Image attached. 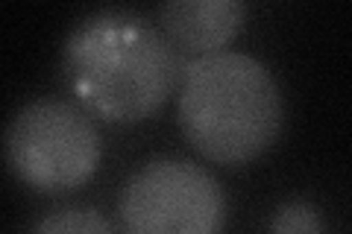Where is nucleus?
<instances>
[{
  "label": "nucleus",
  "mask_w": 352,
  "mask_h": 234,
  "mask_svg": "<svg viewBox=\"0 0 352 234\" xmlns=\"http://www.w3.org/2000/svg\"><path fill=\"white\" fill-rule=\"evenodd\" d=\"M179 50L162 27L126 9L82 18L62 47V80L74 103L106 124L153 117L182 80Z\"/></svg>",
  "instance_id": "nucleus-1"
},
{
  "label": "nucleus",
  "mask_w": 352,
  "mask_h": 234,
  "mask_svg": "<svg viewBox=\"0 0 352 234\" xmlns=\"http://www.w3.org/2000/svg\"><path fill=\"white\" fill-rule=\"evenodd\" d=\"M176 120L197 155L241 167L276 143L285 103L276 80L244 53L197 56L182 68Z\"/></svg>",
  "instance_id": "nucleus-2"
},
{
  "label": "nucleus",
  "mask_w": 352,
  "mask_h": 234,
  "mask_svg": "<svg viewBox=\"0 0 352 234\" xmlns=\"http://www.w3.org/2000/svg\"><path fill=\"white\" fill-rule=\"evenodd\" d=\"M6 167L36 194H68L97 173L103 141L91 115L62 100H32L9 120Z\"/></svg>",
  "instance_id": "nucleus-3"
},
{
  "label": "nucleus",
  "mask_w": 352,
  "mask_h": 234,
  "mask_svg": "<svg viewBox=\"0 0 352 234\" xmlns=\"http://www.w3.org/2000/svg\"><path fill=\"white\" fill-rule=\"evenodd\" d=\"M118 220L132 234H214L226 226V196L200 164L153 159L126 179Z\"/></svg>",
  "instance_id": "nucleus-4"
},
{
  "label": "nucleus",
  "mask_w": 352,
  "mask_h": 234,
  "mask_svg": "<svg viewBox=\"0 0 352 234\" xmlns=\"http://www.w3.org/2000/svg\"><path fill=\"white\" fill-rule=\"evenodd\" d=\"M247 21V0H159V27L182 56H208L232 44Z\"/></svg>",
  "instance_id": "nucleus-5"
},
{
  "label": "nucleus",
  "mask_w": 352,
  "mask_h": 234,
  "mask_svg": "<svg viewBox=\"0 0 352 234\" xmlns=\"http://www.w3.org/2000/svg\"><path fill=\"white\" fill-rule=\"evenodd\" d=\"M36 231H59V234H109L112 222L103 220L97 211L88 208H71V211H56L53 217H44L41 222L32 226Z\"/></svg>",
  "instance_id": "nucleus-6"
},
{
  "label": "nucleus",
  "mask_w": 352,
  "mask_h": 234,
  "mask_svg": "<svg viewBox=\"0 0 352 234\" xmlns=\"http://www.w3.org/2000/svg\"><path fill=\"white\" fill-rule=\"evenodd\" d=\"M273 231L285 234H302V231H320V217H317L314 205L308 202H285L276 208V217L270 222Z\"/></svg>",
  "instance_id": "nucleus-7"
}]
</instances>
